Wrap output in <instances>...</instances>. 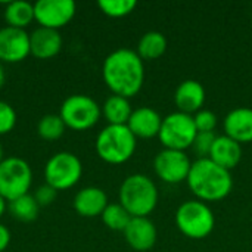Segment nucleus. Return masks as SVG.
<instances>
[{"mask_svg": "<svg viewBox=\"0 0 252 252\" xmlns=\"http://www.w3.org/2000/svg\"><path fill=\"white\" fill-rule=\"evenodd\" d=\"M31 55L30 34L22 28L4 27L0 30V61L16 63Z\"/></svg>", "mask_w": 252, "mask_h": 252, "instance_id": "obj_12", "label": "nucleus"}, {"mask_svg": "<svg viewBox=\"0 0 252 252\" xmlns=\"http://www.w3.org/2000/svg\"><path fill=\"white\" fill-rule=\"evenodd\" d=\"M123 233L127 244L134 251H149L155 247L158 239V230L149 217H131Z\"/></svg>", "mask_w": 252, "mask_h": 252, "instance_id": "obj_13", "label": "nucleus"}, {"mask_svg": "<svg viewBox=\"0 0 252 252\" xmlns=\"http://www.w3.org/2000/svg\"><path fill=\"white\" fill-rule=\"evenodd\" d=\"M65 128H66V126L62 121V118L59 115H55V114L44 115L38 121V126H37L38 136L41 139H44V140H56V139H59L63 134Z\"/></svg>", "mask_w": 252, "mask_h": 252, "instance_id": "obj_25", "label": "nucleus"}, {"mask_svg": "<svg viewBox=\"0 0 252 252\" xmlns=\"http://www.w3.org/2000/svg\"><path fill=\"white\" fill-rule=\"evenodd\" d=\"M3 83H4V71H3V66H1V63H0V89H1V86H3Z\"/></svg>", "mask_w": 252, "mask_h": 252, "instance_id": "obj_33", "label": "nucleus"}, {"mask_svg": "<svg viewBox=\"0 0 252 252\" xmlns=\"http://www.w3.org/2000/svg\"><path fill=\"white\" fill-rule=\"evenodd\" d=\"M1 161H3V148L0 145V164H1Z\"/></svg>", "mask_w": 252, "mask_h": 252, "instance_id": "obj_34", "label": "nucleus"}, {"mask_svg": "<svg viewBox=\"0 0 252 252\" xmlns=\"http://www.w3.org/2000/svg\"><path fill=\"white\" fill-rule=\"evenodd\" d=\"M167 50V38L159 31H148L142 35L137 44V55L142 61L161 58Z\"/></svg>", "mask_w": 252, "mask_h": 252, "instance_id": "obj_22", "label": "nucleus"}, {"mask_svg": "<svg viewBox=\"0 0 252 252\" xmlns=\"http://www.w3.org/2000/svg\"><path fill=\"white\" fill-rule=\"evenodd\" d=\"M83 174V165L77 155L71 152L55 154L44 167L46 185L55 190H66L78 183Z\"/></svg>", "mask_w": 252, "mask_h": 252, "instance_id": "obj_9", "label": "nucleus"}, {"mask_svg": "<svg viewBox=\"0 0 252 252\" xmlns=\"http://www.w3.org/2000/svg\"><path fill=\"white\" fill-rule=\"evenodd\" d=\"M100 106L90 96L72 94L63 100L59 117L71 130L84 131L96 126L100 118Z\"/></svg>", "mask_w": 252, "mask_h": 252, "instance_id": "obj_8", "label": "nucleus"}, {"mask_svg": "<svg viewBox=\"0 0 252 252\" xmlns=\"http://www.w3.org/2000/svg\"><path fill=\"white\" fill-rule=\"evenodd\" d=\"M102 114L106 118V121L112 126H127L133 114V109L127 97L112 94L105 100Z\"/></svg>", "mask_w": 252, "mask_h": 252, "instance_id": "obj_20", "label": "nucleus"}, {"mask_svg": "<svg viewBox=\"0 0 252 252\" xmlns=\"http://www.w3.org/2000/svg\"><path fill=\"white\" fill-rule=\"evenodd\" d=\"M174 102L180 112L189 115L196 114L205 103V89L196 80H185L176 89Z\"/></svg>", "mask_w": 252, "mask_h": 252, "instance_id": "obj_15", "label": "nucleus"}, {"mask_svg": "<svg viewBox=\"0 0 252 252\" xmlns=\"http://www.w3.org/2000/svg\"><path fill=\"white\" fill-rule=\"evenodd\" d=\"M16 124V112L7 103L0 100V136L7 134L13 130Z\"/></svg>", "mask_w": 252, "mask_h": 252, "instance_id": "obj_28", "label": "nucleus"}, {"mask_svg": "<svg viewBox=\"0 0 252 252\" xmlns=\"http://www.w3.org/2000/svg\"><path fill=\"white\" fill-rule=\"evenodd\" d=\"M62 37L58 30L37 28L30 34L31 55L37 59H50L61 52Z\"/></svg>", "mask_w": 252, "mask_h": 252, "instance_id": "obj_16", "label": "nucleus"}, {"mask_svg": "<svg viewBox=\"0 0 252 252\" xmlns=\"http://www.w3.org/2000/svg\"><path fill=\"white\" fill-rule=\"evenodd\" d=\"M136 136L127 126L108 124L96 139V152L108 164H123L136 151Z\"/></svg>", "mask_w": 252, "mask_h": 252, "instance_id": "obj_4", "label": "nucleus"}, {"mask_svg": "<svg viewBox=\"0 0 252 252\" xmlns=\"http://www.w3.org/2000/svg\"><path fill=\"white\" fill-rule=\"evenodd\" d=\"M158 189L145 174L128 176L120 188V204L131 217H148L158 204Z\"/></svg>", "mask_w": 252, "mask_h": 252, "instance_id": "obj_3", "label": "nucleus"}, {"mask_svg": "<svg viewBox=\"0 0 252 252\" xmlns=\"http://www.w3.org/2000/svg\"><path fill=\"white\" fill-rule=\"evenodd\" d=\"M176 226L190 239H204L214 230L216 217L205 202L186 201L176 211Z\"/></svg>", "mask_w": 252, "mask_h": 252, "instance_id": "obj_5", "label": "nucleus"}, {"mask_svg": "<svg viewBox=\"0 0 252 252\" xmlns=\"http://www.w3.org/2000/svg\"><path fill=\"white\" fill-rule=\"evenodd\" d=\"M100 217L106 227L117 232H124L131 220V216L121 204H108V207L105 208Z\"/></svg>", "mask_w": 252, "mask_h": 252, "instance_id": "obj_24", "label": "nucleus"}, {"mask_svg": "<svg viewBox=\"0 0 252 252\" xmlns=\"http://www.w3.org/2000/svg\"><path fill=\"white\" fill-rule=\"evenodd\" d=\"M108 207L106 193L94 186L81 189L74 198V210L81 217H97L102 216Z\"/></svg>", "mask_w": 252, "mask_h": 252, "instance_id": "obj_18", "label": "nucleus"}, {"mask_svg": "<svg viewBox=\"0 0 252 252\" xmlns=\"http://www.w3.org/2000/svg\"><path fill=\"white\" fill-rule=\"evenodd\" d=\"M99 9L111 18H123L134 10L137 3L134 0H100Z\"/></svg>", "mask_w": 252, "mask_h": 252, "instance_id": "obj_26", "label": "nucleus"}, {"mask_svg": "<svg viewBox=\"0 0 252 252\" xmlns=\"http://www.w3.org/2000/svg\"><path fill=\"white\" fill-rule=\"evenodd\" d=\"M4 211H6V199L0 196V217L4 214Z\"/></svg>", "mask_w": 252, "mask_h": 252, "instance_id": "obj_32", "label": "nucleus"}, {"mask_svg": "<svg viewBox=\"0 0 252 252\" xmlns=\"http://www.w3.org/2000/svg\"><path fill=\"white\" fill-rule=\"evenodd\" d=\"M198 130L195 127L193 115L185 112H173L162 118L159 130V142L164 145V149L183 151L193 146Z\"/></svg>", "mask_w": 252, "mask_h": 252, "instance_id": "obj_6", "label": "nucleus"}, {"mask_svg": "<svg viewBox=\"0 0 252 252\" xmlns=\"http://www.w3.org/2000/svg\"><path fill=\"white\" fill-rule=\"evenodd\" d=\"M56 193H58V190H55L52 186L43 185V186H40V188L35 190L34 199H35V202L38 204V207H46V205H50V204L55 201Z\"/></svg>", "mask_w": 252, "mask_h": 252, "instance_id": "obj_30", "label": "nucleus"}, {"mask_svg": "<svg viewBox=\"0 0 252 252\" xmlns=\"http://www.w3.org/2000/svg\"><path fill=\"white\" fill-rule=\"evenodd\" d=\"M208 158L211 161H214L217 165L230 171L241 162L242 146H241V143H238L236 140L230 139L226 134L217 136Z\"/></svg>", "mask_w": 252, "mask_h": 252, "instance_id": "obj_19", "label": "nucleus"}, {"mask_svg": "<svg viewBox=\"0 0 252 252\" xmlns=\"http://www.w3.org/2000/svg\"><path fill=\"white\" fill-rule=\"evenodd\" d=\"M10 242V232L6 226L0 224V252H3Z\"/></svg>", "mask_w": 252, "mask_h": 252, "instance_id": "obj_31", "label": "nucleus"}, {"mask_svg": "<svg viewBox=\"0 0 252 252\" xmlns=\"http://www.w3.org/2000/svg\"><path fill=\"white\" fill-rule=\"evenodd\" d=\"M192 162L183 151L162 149L154 159L157 176L165 183H182L188 180Z\"/></svg>", "mask_w": 252, "mask_h": 252, "instance_id": "obj_10", "label": "nucleus"}, {"mask_svg": "<svg viewBox=\"0 0 252 252\" xmlns=\"http://www.w3.org/2000/svg\"><path fill=\"white\" fill-rule=\"evenodd\" d=\"M226 136L236 140L238 143L252 142V109L251 108H236L232 109L224 118Z\"/></svg>", "mask_w": 252, "mask_h": 252, "instance_id": "obj_17", "label": "nucleus"}, {"mask_svg": "<svg viewBox=\"0 0 252 252\" xmlns=\"http://www.w3.org/2000/svg\"><path fill=\"white\" fill-rule=\"evenodd\" d=\"M198 133H214L217 127V115L210 109H201L193 115Z\"/></svg>", "mask_w": 252, "mask_h": 252, "instance_id": "obj_27", "label": "nucleus"}, {"mask_svg": "<svg viewBox=\"0 0 252 252\" xmlns=\"http://www.w3.org/2000/svg\"><path fill=\"white\" fill-rule=\"evenodd\" d=\"M161 124L162 118L154 108L142 106L133 111L127 127L136 136V139H152L159 134Z\"/></svg>", "mask_w": 252, "mask_h": 252, "instance_id": "obj_14", "label": "nucleus"}, {"mask_svg": "<svg viewBox=\"0 0 252 252\" xmlns=\"http://www.w3.org/2000/svg\"><path fill=\"white\" fill-rule=\"evenodd\" d=\"M217 136L214 133H198L196 139L193 142V148L199 158H208L213 149V145L216 142Z\"/></svg>", "mask_w": 252, "mask_h": 252, "instance_id": "obj_29", "label": "nucleus"}, {"mask_svg": "<svg viewBox=\"0 0 252 252\" xmlns=\"http://www.w3.org/2000/svg\"><path fill=\"white\" fill-rule=\"evenodd\" d=\"M38 208H40L38 204L35 202L34 196H31L30 193L19 196V198L9 202L10 214L16 220L24 221V223H30V221L35 220L38 216Z\"/></svg>", "mask_w": 252, "mask_h": 252, "instance_id": "obj_23", "label": "nucleus"}, {"mask_svg": "<svg viewBox=\"0 0 252 252\" xmlns=\"http://www.w3.org/2000/svg\"><path fill=\"white\" fill-rule=\"evenodd\" d=\"M103 81L114 94L131 97L137 94L145 81V66L137 52L117 49L109 53L102 68Z\"/></svg>", "mask_w": 252, "mask_h": 252, "instance_id": "obj_1", "label": "nucleus"}, {"mask_svg": "<svg viewBox=\"0 0 252 252\" xmlns=\"http://www.w3.org/2000/svg\"><path fill=\"white\" fill-rule=\"evenodd\" d=\"M32 183L31 167L18 157H10L0 164V196L13 201L28 193Z\"/></svg>", "mask_w": 252, "mask_h": 252, "instance_id": "obj_7", "label": "nucleus"}, {"mask_svg": "<svg viewBox=\"0 0 252 252\" xmlns=\"http://www.w3.org/2000/svg\"><path fill=\"white\" fill-rule=\"evenodd\" d=\"M186 182L198 201L205 204L224 199L233 188L230 171L210 158H199L192 162Z\"/></svg>", "mask_w": 252, "mask_h": 252, "instance_id": "obj_2", "label": "nucleus"}, {"mask_svg": "<svg viewBox=\"0 0 252 252\" xmlns=\"http://www.w3.org/2000/svg\"><path fill=\"white\" fill-rule=\"evenodd\" d=\"M34 19V4L25 0L9 1L4 9V21L7 27L25 28Z\"/></svg>", "mask_w": 252, "mask_h": 252, "instance_id": "obj_21", "label": "nucleus"}, {"mask_svg": "<svg viewBox=\"0 0 252 252\" xmlns=\"http://www.w3.org/2000/svg\"><path fill=\"white\" fill-rule=\"evenodd\" d=\"M75 10L72 0H38L34 4V19L43 28L59 30L69 24Z\"/></svg>", "mask_w": 252, "mask_h": 252, "instance_id": "obj_11", "label": "nucleus"}]
</instances>
